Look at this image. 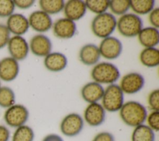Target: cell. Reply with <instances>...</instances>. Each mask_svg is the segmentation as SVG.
<instances>
[{
    "label": "cell",
    "mask_w": 159,
    "mask_h": 141,
    "mask_svg": "<svg viewBox=\"0 0 159 141\" xmlns=\"http://www.w3.org/2000/svg\"><path fill=\"white\" fill-rule=\"evenodd\" d=\"M119 111L122 121L130 127H135L143 124L147 116L145 107L135 101H129L124 103Z\"/></svg>",
    "instance_id": "1"
},
{
    "label": "cell",
    "mask_w": 159,
    "mask_h": 141,
    "mask_svg": "<svg viewBox=\"0 0 159 141\" xmlns=\"http://www.w3.org/2000/svg\"><path fill=\"white\" fill-rule=\"evenodd\" d=\"M117 25L116 17L109 12L98 14L92 20L91 30L99 38H106L113 33Z\"/></svg>",
    "instance_id": "2"
},
{
    "label": "cell",
    "mask_w": 159,
    "mask_h": 141,
    "mask_svg": "<svg viewBox=\"0 0 159 141\" xmlns=\"http://www.w3.org/2000/svg\"><path fill=\"white\" fill-rule=\"evenodd\" d=\"M95 82L102 84H113L120 77L117 67L109 62H101L96 65L91 72Z\"/></svg>",
    "instance_id": "3"
},
{
    "label": "cell",
    "mask_w": 159,
    "mask_h": 141,
    "mask_svg": "<svg viewBox=\"0 0 159 141\" xmlns=\"http://www.w3.org/2000/svg\"><path fill=\"white\" fill-rule=\"evenodd\" d=\"M116 26L122 35L133 37L138 35L142 29L143 23L139 16L133 13H127L119 19Z\"/></svg>",
    "instance_id": "4"
},
{
    "label": "cell",
    "mask_w": 159,
    "mask_h": 141,
    "mask_svg": "<svg viewBox=\"0 0 159 141\" xmlns=\"http://www.w3.org/2000/svg\"><path fill=\"white\" fill-rule=\"evenodd\" d=\"M101 99L102 106L105 110L116 112L120 109L124 104V93L119 85L111 84L104 90Z\"/></svg>",
    "instance_id": "5"
},
{
    "label": "cell",
    "mask_w": 159,
    "mask_h": 141,
    "mask_svg": "<svg viewBox=\"0 0 159 141\" xmlns=\"http://www.w3.org/2000/svg\"><path fill=\"white\" fill-rule=\"evenodd\" d=\"M29 116V112L25 106L20 104H14L6 110L4 120L9 127L17 128L25 125Z\"/></svg>",
    "instance_id": "6"
},
{
    "label": "cell",
    "mask_w": 159,
    "mask_h": 141,
    "mask_svg": "<svg viewBox=\"0 0 159 141\" xmlns=\"http://www.w3.org/2000/svg\"><path fill=\"white\" fill-rule=\"evenodd\" d=\"M84 126V121L81 116L77 113L66 115L60 123L61 133L67 137H74L79 134Z\"/></svg>",
    "instance_id": "7"
},
{
    "label": "cell",
    "mask_w": 159,
    "mask_h": 141,
    "mask_svg": "<svg viewBox=\"0 0 159 141\" xmlns=\"http://www.w3.org/2000/svg\"><path fill=\"white\" fill-rule=\"evenodd\" d=\"M100 55L108 60L118 58L122 50L121 42L114 37H107L103 39L99 47Z\"/></svg>",
    "instance_id": "8"
},
{
    "label": "cell",
    "mask_w": 159,
    "mask_h": 141,
    "mask_svg": "<svg viewBox=\"0 0 159 141\" xmlns=\"http://www.w3.org/2000/svg\"><path fill=\"white\" fill-rule=\"evenodd\" d=\"M7 45L11 57L16 60H23L27 57L29 46L22 36L14 35L10 37Z\"/></svg>",
    "instance_id": "9"
},
{
    "label": "cell",
    "mask_w": 159,
    "mask_h": 141,
    "mask_svg": "<svg viewBox=\"0 0 159 141\" xmlns=\"http://www.w3.org/2000/svg\"><path fill=\"white\" fill-rule=\"evenodd\" d=\"M144 84L145 80L141 74L132 72L122 77L120 88L123 93L131 94L140 91L143 87Z\"/></svg>",
    "instance_id": "10"
},
{
    "label": "cell",
    "mask_w": 159,
    "mask_h": 141,
    "mask_svg": "<svg viewBox=\"0 0 159 141\" xmlns=\"http://www.w3.org/2000/svg\"><path fill=\"white\" fill-rule=\"evenodd\" d=\"M106 110L98 102L89 104L84 112L85 121L91 126L96 127L101 125L105 121Z\"/></svg>",
    "instance_id": "11"
},
{
    "label": "cell",
    "mask_w": 159,
    "mask_h": 141,
    "mask_svg": "<svg viewBox=\"0 0 159 141\" xmlns=\"http://www.w3.org/2000/svg\"><path fill=\"white\" fill-rule=\"evenodd\" d=\"M29 26L38 32L48 31L52 26V20L49 14L43 11H36L30 14L28 19Z\"/></svg>",
    "instance_id": "12"
},
{
    "label": "cell",
    "mask_w": 159,
    "mask_h": 141,
    "mask_svg": "<svg viewBox=\"0 0 159 141\" xmlns=\"http://www.w3.org/2000/svg\"><path fill=\"white\" fill-rule=\"evenodd\" d=\"M6 25L10 33L19 36L25 34L29 28L28 19L19 13H14L8 17Z\"/></svg>",
    "instance_id": "13"
},
{
    "label": "cell",
    "mask_w": 159,
    "mask_h": 141,
    "mask_svg": "<svg viewBox=\"0 0 159 141\" xmlns=\"http://www.w3.org/2000/svg\"><path fill=\"white\" fill-rule=\"evenodd\" d=\"M30 49L33 54L39 57H46L52 50V42L50 39L43 34H37L30 40Z\"/></svg>",
    "instance_id": "14"
},
{
    "label": "cell",
    "mask_w": 159,
    "mask_h": 141,
    "mask_svg": "<svg viewBox=\"0 0 159 141\" xmlns=\"http://www.w3.org/2000/svg\"><path fill=\"white\" fill-rule=\"evenodd\" d=\"M19 71L18 61L12 57H4L0 60V79L9 82L15 80Z\"/></svg>",
    "instance_id": "15"
},
{
    "label": "cell",
    "mask_w": 159,
    "mask_h": 141,
    "mask_svg": "<svg viewBox=\"0 0 159 141\" xmlns=\"http://www.w3.org/2000/svg\"><path fill=\"white\" fill-rule=\"evenodd\" d=\"M76 30V25L74 21L67 18L57 20L53 24L54 35L60 39H68L73 37Z\"/></svg>",
    "instance_id": "16"
},
{
    "label": "cell",
    "mask_w": 159,
    "mask_h": 141,
    "mask_svg": "<svg viewBox=\"0 0 159 141\" xmlns=\"http://www.w3.org/2000/svg\"><path fill=\"white\" fill-rule=\"evenodd\" d=\"M85 2L81 0L68 1L64 6V14L67 19L73 21L82 18L86 11Z\"/></svg>",
    "instance_id": "17"
},
{
    "label": "cell",
    "mask_w": 159,
    "mask_h": 141,
    "mask_svg": "<svg viewBox=\"0 0 159 141\" xmlns=\"http://www.w3.org/2000/svg\"><path fill=\"white\" fill-rule=\"evenodd\" d=\"M104 93L103 87L95 81L86 83L83 86L81 90V94L83 99L87 102H97L102 99Z\"/></svg>",
    "instance_id": "18"
},
{
    "label": "cell",
    "mask_w": 159,
    "mask_h": 141,
    "mask_svg": "<svg viewBox=\"0 0 159 141\" xmlns=\"http://www.w3.org/2000/svg\"><path fill=\"white\" fill-rule=\"evenodd\" d=\"M99 47L93 43H88L82 47L80 51V61L86 65H93L98 62L100 59Z\"/></svg>",
    "instance_id": "19"
},
{
    "label": "cell",
    "mask_w": 159,
    "mask_h": 141,
    "mask_svg": "<svg viewBox=\"0 0 159 141\" xmlns=\"http://www.w3.org/2000/svg\"><path fill=\"white\" fill-rule=\"evenodd\" d=\"M44 65L51 71H60L66 66L67 58L64 54L60 52L50 53L44 59Z\"/></svg>",
    "instance_id": "20"
},
{
    "label": "cell",
    "mask_w": 159,
    "mask_h": 141,
    "mask_svg": "<svg viewBox=\"0 0 159 141\" xmlns=\"http://www.w3.org/2000/svg\"><path fill=\"white\" fill-rule=\"evenodd\" d=\"M138 39L143 47H154L159 43V31L153 27H145L138 34Z\"/></svg>",
    "instance_id": "21"
},
{
    "label": "cell",
    "mask_w": 159,
    "mask_h": 141,
    "mask_svg": "<svg viewBox=\"0 0 159 141\" xmlns=\"http://www.w3.org/2000/svg\"><path fill=\"white\" fill-rule=\"evenodd\" d=\"M140 60L142 65L152 68L159 64V50L155 47L144 48L140 54Z\"/></svg>",
    "instance_id": "22"
},
{
    "label": "cell",
    "mask_w": 159,
    "mask_h": 141,
    "mask_svg": "<svg viewBox=\"0 0 159 141\" xmlns=\"http://www.w3.org/2000/svg\"><path fill=\"white\" fill-rule=\"evenodd\" d=\"M155 139L154 131L145 124L135 127L131 136V141H155Z\"/></svg>",
    "instance_id": "23"
},
{
    "label": "cell",
    "mask_w": 159,
    "mask_h": 141,
    "mask_svg": "<svg viewBox=\"0 0 159 141\" xmlns=\"http://www.w3.org/2000/svg\"><path fill=\"white\" fill-rule=\"evenodd\" d=\"M155 5L153 0H132L130 1V7L135 13L147 14L150 12Z\"/></svg>",
    "instance_id": "24"
},
{
    "label": "cell",
    "mask_w": 159,
    "mask_h": 141,
    "mask_svg": "<svg viewBox=\"0 0 159 141\" xmlns=\"http://www.w3.org/2000/svg\"><path fill=\"white\" fill-rule=\"evenodd\" d=\"M39 5L42 11L48 14H55L60 12L63 9L65 2L63 0H41Z\"/></svg>",
    "instance_id": "25"
},
{
    "label": "cell",
    "mask_w": 159,
    "mask_h": 141,
    "mask_svg": "<svg viewBox=\"0 0 159 141\" xmlns=\"http://www.w3.org/2000/svg\"><path fill=\"white\" fill-rule=\"evenodd\" d=\"M33 129L27 125L16 128L12 137V141H33L34 139Z\"/></svg>",
    "instance_id": "26"
},
{
    "label": "cell",
    "mask_w": 159,
    "mask_h": 141,
    "mask_svg": "<svg viewBox=\"0 0 159 141\" xmlns=\"http://www.w3.org/2000/svg\"><path fill=\"white\" fill-rule=\"evenodd\" d=\"M15 94L14 91L8 86L0 88V107L8 108L15 104Z\"/></svg>",
    "instance_id": "27"
},
{
    "label": "cell",
    "mask_w": 159,
    "mask_h": 141,
    "mask_svg": "<svg viewBox=\"0 0 159 141\" xmlns=\"http://www.w3.org/2000/svg\"><path fill=\"white\" fill-rule=\"evenodd\" d=\"M86 8L91 12L101 14L106 12L109 8V1L108 0H87L85 1Z\"/></svg>",
    "instance_id": "28"
},
{
    "label": "cell",
    "mask_w": 159,
    "mask_h": 141,
    "mask_svg": "<svg viewBox=\"0 0 159 141\" xmlns=\"http://www.w3.org/2000/svg\"><path fill=\"white\" fill-rule=\"evenodd\" d=\"M109 7L111 11L117 15H124L130 8L129 0H112L109 1Z\"/></svg>",
    "instance_id": "29"
},
{
    "label": "cell",
    "mask_w": 159,
    "mask_h": 141,
    "mask_svg": "<svg viewBox=\"0 0 159 141\" xmlns=\"http://www.w3.org/2000/svg\"><path fill=\"white\" fill-rule=\"evenodd\" d=\"M15 9L14 1L0 0V17H8L13 14Z\"/></svg>",
    "instance_id": "30"
},
{
    "label": "cell",
    "mask_w": 159,
    "mask_h": 141,
    "mask_svg": "<svg viewBox=\"0 0 159 141\" xmlns=\"http://www.w3.org/2000/svg\"><path fill=\"white\" fill-rule=\"evenodd\" d=\"M148 126L153 131L159 130V111H153L146 118Z\"/></svg>",
    "instance_id": "31"
},
{
    "label": "cell",
    "mask_w": 159,
    "mask_h": 141,
    "mask_svg": "<svg viewBox=\"0 0 159 141\" xmlns=\"http://www.w3.org/2000/svg\"><path fill=\"white\" fill-rule=\"evenodd\" d=\"M148 104L152 111H159V90L152 91L148 97Z\"/></svg>",
    "instance_id": "32"
},
{
    "label": "cell",
    "mask_w": 159,
    "mask_h": 141,
    "mask_svg": "<svg viewBox=\"0 0 159 141\" xmlns=\"http://www.w3.org/2000/svg\"><path fill=\"white\" fill-rule=\"evenodd\" d=\"M10 34L6 25L0 24V49L7 45L10 39Z\"/></svg>",
    "instance_id": "33"
},
{
    "label": "cell",
    "mask_w": 159,
    "mask_h": 141,
    "mask_svg": "<svg viewBox=\"0 0 159 141\" xmlns=\"http://www.w3.org/2000/svg\"><path fill=\"white\" fill-rule=\"evenodd\" d=\"M149 21L153 27L158 29L159 27V8L153 9L149 15Z\"/></svg>",
    "instance_id": "34"
},
{
    "label": "cell",
    "mask_w": 159,
    "mask_h": 141,
    "mask_svg": "<svg viewBox=\"0 0 159 141\" xmlns=\"http://www.w3.org/2000/svg\"><path fill=\"white\" fill-rule=\"evenodd\" d=\"M92 141H114V137L110 132H101L96 134Z\"/></svg>",
    "instance_id": "35"
},
{
    "label": "cell",
    "mask_w": 159,
    "mask_h": 141,
    "mask_svg": "<svg viewBox=\"0 0 159 141\" xmlns=\"http://www.w3.org/2000/svg\"><path fill=\"white\" fill-rule=\"evenodd\" d=\"M35 1L34 0H15L14 3L15 7H17L21 9H26L30 8L34 4Z\"/></svg>",
    "instance_id": "36"
},
{
    "label": "cell",
    "mask_w": 159,
    "mask_h": 141,
    "mask_svg": "<svg viewBox=\"0 0 159 141\" xmlns=\"http://www.w3.org/2000/svg\"><path fill=\"white\" fill-rule=\"evenodd\" d=\"M10 131L7 127L0 125V141H9Z\"/></svg>",
    "instance_id": "37"
},
{
    "label": "cell",
    "mask_w": 159,
    "mask_h": 141,
    "mask_svg": "<svg viewBox=\"0 0 159 141\" xmlns=\"http://www.w3.org/2000/svg\"><path fill=\"white\" fill-rule=\"evenodd\" d=\"M42 141H64L60 135L55 134H50L46 135Z\"/></svg>",
    "instance_id": "38"
},
{
    "label": "cell",
    "mask_w": 159,
    "mask_h": 141,
    "mask_svg": "<svg viewBox=\"0 0 159 141\" xmlns=\"http://www.w3.org/2000/svg\"><path fill=\"white\" fill-rule=\"evenodd\" d=\"M0 88H1V82H0Z\"/></svg>",
    "instance_id": "39"
}]
</instances>
